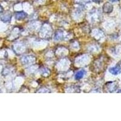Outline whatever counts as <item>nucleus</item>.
Masks as SVG:
<instances>
[{
    "label": "nucleus",
    "instance_id": "nucleus-8",
    "mask_svg": "<svg viewBox=\"0 0 121 121\" xmlns=\"http://www.w3.org/2000/svg\"><path fill=\"white\" fill-rule=\"evenodd\" d=\"M85 73V70H79V72H78L77 73H76L75 76H74V78H75L76 80L79 81V80H80L81 79H82L83 77H84Z\"/></svg>",
    "mask_w": 121,
    "mask_h": 121
},
{
    "label": "nucleus",
    "instance_id": "nucleus-2",
    "mask_svg": "<svg viewBox=\"0 0 121 121\" xmlns=\"http://www.w3.org/2000/svg\"><path fill=\"white\" fill-rule=\"evenodd\" d=\"M12 13L10 12H4L1 15L0 19L4 22H9L12 19Z\"/></svg>",
    "mask_w": 121,
    "mask_h": 121
},
{
    "label": "nucleus",
    "instance_id": "nucleus-11",
    "mask_svg": "<svg viewBox=\"0 0 121 121\" xmlns=\"http://www.w3.org/2000/svg\"><path fill=\"white\" fill-rule=\"evenodd\" d=\"M3 11H4L3 7H2L1 5H0V13H3Z\"/></svg>",
    "mask_w": 121,
    "mask_h": 121
},
{
    "label": "nucleus",
    "instance_id": "nucleus-1",
    "mask_svg": "<svg viewBox=\"0 0 121 121\" xmlns=\"http://www.w3.org/2000/svg\"><path fill=\"white\" fill-rule=\"evenodd\" d=\"M105 87L108 92L113 93L117 90V87H118V84L116 81L108 82L106 83Z\"/></svg>",
    "mask_w": 121,
    "mask_h": 121
},
{
    "label": "nucleus",
    "instance_id": "nucleus-5",
    "mask_svg": "<svg viewBox=\"0 0 121 121\" xmlns=\"http://www.w3.org/2000/svg\"><path fill=\"white\" fill-rule=\"evenodd\" d=\"M113 10V6L111 3H106L103 6V12L106 13H111Z\"/></svg>",
    "mask_w": 121,
    "mask_h": 121
},
{
    "label": "nucleus",
    "instance_id": "nucleus-4",
    "mask_svg": "<svg viewBox=\"0 0 121 121\" xmlns=\"http://www.w3.org/2000/svg\"><path fill=\"white\" fill-rule=\"evenodd\" d=\"M28 15L26 12H25L24 11L21 12H17L15 13V18L18 21H21L23 20L25 18H26L27 17Z\"/></svg>",
    "mask_w": 121,
    "mask_h": 121
},
{
    "label": "nucleus",
    "instance_id": "nucleus-14",
    "mask_svg": "<svg viewBox=\"0 0 121 121\" xmlns=\"http://www.w3.org/2000/svg\"><path fill=\"white\" fill-rule=\"evenodd\" d=\"M117 93H121V90H119V91H118V92Z\"/></svg>",
    "mask_w": 121,
    "mask_h": 121
},
{
    "label": "nucleus",
    "instance_id": "nucleus-13",
    "mask_svg": "<svg viewBox=\"0 0 121 121\" xmlns=\"http://www.w3.org/2000/svg\"><path fill=\"white\" fill-rule=\"evenodd\" d=\"M110 1L112 2H116V1H118L119 0H110Z\"/></svg>",
    "mask_w": 121,
    "mask_h": 121
},
{
    "label": "nucleus",
    "instance_id": "nucleus-3",
    "mask_svg": "<svg viewBox=\"0 0 121 121\" xmlns=\"http://www.w3.org/2000/svg\"><path fill=\"white\" fill-rule=\"evenodd\" d=\"M35 58L32 56H24L21 58V62L23 65H29L30 64L33 63L35 62Z\"/></svg>",
    "mask_w": 121,
    "mask_h": 121
},
{
    "label": "nucleus",
    "instance_id": "nucleus-12",
    "mask_svg": "<svg viewBox=\"0 0 121 121\" xmlns=\"http://www.w3.org/2000/svg\"><path fill=\"white\" fill-rule=\"evenodd\" d=\"M93 1L95 2V3H99L101 1V0H92Z\"/></svg>",
    "mask_w": 121,
    "mask_h": 121
},
{
    "label": "nucleus",
    "instance_id": "nucleus-9",
    "mask_svg": "<svg viewBox=\"0 0 121 121\" xmlns=\"http://www.w3.org/2000/svg\"><path fill=\"white\" fill-rule=\"evenodd\" d=\"M41 73L42 75H43L44 76L47 77V76H49L50 73V70L48 69H46V68H43L41 70Z\"/></svg>",
    "mask_w": 121,
    "mask_h": 121
},
{
    "label": "nucleus",
    "instance_id": "nucleus-10",
    "mask_svg": "<svg viewBox=\"0 0 121 121\" xmlns=\"http://www.w3.org/2000/svg\"><path fill=\"white\" fill-rule=\"evenodd\" d=\"M90 0H75V2L76 3H89Z\"/></svg>",
    "mask_w": 121,
    "mask_h": 121
},
{
    "label": "nucleus",
    "instance_id": "nucleus-6",
    "mask_svg": "<svg viewBox=\"0 0 121 121\" xmlns=\"http://www.w3.org/2000/svg\"><path fill=\"white\" fill-rule=\"evenodd\" d=\"M109 72L113 75H117L121 72V68L120 65H117L116 66L110 68L109 69Z\"/></svg>",
    "mask_w": 121,
    "mask_h": 121
},
{
    "label": "nucleus",
    "instance_id": "nucleus-7",
    "mask_svg": "<svg viewBox=\"0 0 121 121\" xmlns=\"http://www.w3.org/2000/svg\"><path fill=\"white\" fill-rule=\"evenodd\" d=\"M64 38V33L62 30H59L57 32H56L54 36V39L56 41H60L62 40Z\"/></svg>",
    "mask_w": 121,
    "mask_h": 121
}]
</instances>
